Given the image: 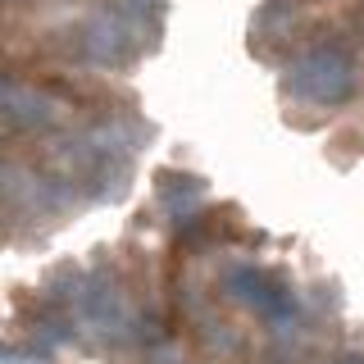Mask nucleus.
<instances>
[{
    "mask_svg": "<svg viewBox=\"0 0 364 364\" xmlns=\"http://www.w3.org/2000/svg\"><path fill=\"white\" fill-rule=\"evenodd\" d=\"M287 87L310 105H341L355 96V60L346 46H310L287 64Z\"/></svg>",
    "mask_w": 364,
    "mask_h": 364,
    "instance_id": "obj_1",
    "label": "nucleus"
},
{
    "mask_svg": "<svg viewBox=\"0 0 364 364\" xmlns=\"http://www.w3.org/2000/svg\"><path fill=\"white\" fill-rule=\"evenodd\" d=\"M223 291L232 301H246L255 314H264L269 323H291L296 318V296L287 282H278L273 273L255 264H228L223 269Z\"/></svg>",
    "mask_w": 364,
    "mask_h": 364,
    "instance_id": "obj_2",
    "label": "nucleus"
},
{
    "mask_svg": "<svg viewBox=\"0 0 364 364\" xmlns=\"http://www.w3.org/2000/svg\"><path fill=\"white\" fill-rule=\"evenodd\" d=\"M0 119L14 128H46L55 119V105L18 82H0Z\"/></svg>",
    "mask_w": 364,
    "mask_h": 364,
    "instance_id": "obj_3",
    "label": "nucleus"
},
{
    "mask_svg": "<svg viewBox=\"0 0 364 364\" xmlns=\"http://www.w3.org/2000/svg\"><path fill=\"white\" fill-rule=\"evenodd\" d=\"M155 191H159V200L164 205H187V200H196L200 191H205V182L200 178H191V173H173V168H164V173H155Z\"/></svg>",
    "mask_w": 364,
    "mask_h": 364,
    "instance_id": "obj_4",
    "label": "nucleus"
},
{
    "mask_svg": "<svg viewBox=\"0 0 364 364\" xmlns=\"http://www.w3.org/2000/svg\"><path fill=\"white\" fill-rule=\"evenodd\" d=\"M333 364H364V350H341Z\"/></svg>",
    "mask_w": 364,
    "mask_h": 364,
    "instance_id": "obj_5",
    "label": "nucleus"
}]
</instances>
